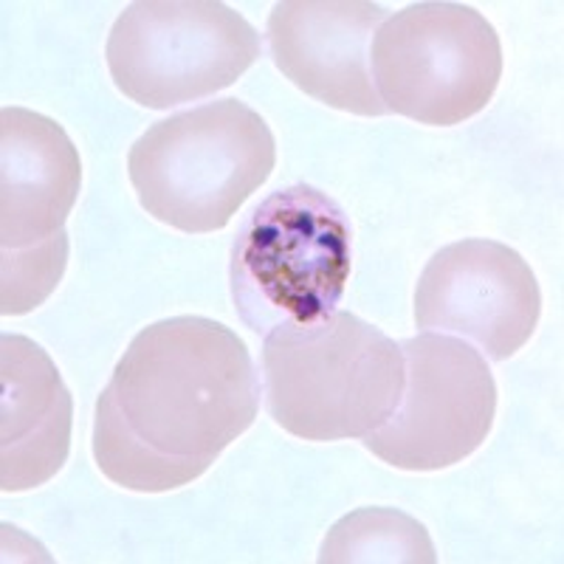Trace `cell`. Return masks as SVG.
Masks as SVG:
<instances>
[{"label": "cell", "mask_w": 564, "mask_h": 564, "mask_svg": "<svg viewBox=\"0 0 564 564\" xmlns=\"http://www.w3.org/2000/svg\"><path fill=\"white\" fill-rule=\"evenodd\" d=\"M260 52V32L215 0H135L105 43L113 85L148 110L215 97L238 83Z\"/></svg>", "instance_id": "obj_6"}, {"label": "cell", "mask_w": 564, "mask_h": 564, "mask_svg": "<svg viewBox=\"0 0 564 564\" xmlns=\"http://www.w3.org/2000/svg\"><path fill=\"white\" fill-rule=\"evenodd\" d=\"M404 392L365 449L401 471H441L480 449L497 415V384L477 347L449 334L401 345Z\"/></svg>", "instance_id": "obj_7"}, {"label": "cell", "mask_w": 564, "mask_h": 564, "mask_svg": "<svg viewBox=\"0 0 564 564\" xmlns=\"http://www.w3.org/2000/svg\"><path fill=\"white\" fill-rule=\"evenodd\" d=\"M322 564H435L430 531L398 508H359L327 531Z\"/></svg>", "instance_id": "obj_12"}, {"label": "cell", "mask_w": 564, "mask_h": 564, "mask_svg": "<svg viewBox=\"0 0 564 564\" xmlns=\"http://www.w3.org/2000/svg\"><path fill=\"white\" fill-rule=\"evenodd\" d=\"M404 392V352L347 311L263 336V398L271 421L302 441L365 437Z\"/></svg>", "instance_id": "obj_2"}, {"label": "cell", "mask_w": 564, "mask_h": 564, "mask_svg": "<svg viewBox=\"0 0 564 564\" xmlns=\"http://www.w3.org/2000/svg\"><path fill=\"white\" fill-rule=\"evenodd\" d=\"M83 189V161L54 119L0 110V249H29L65 231Z\"/></svg>", "instance_id": "obj_10"}, {"label": "cell", "mask_w": 564, "mask_h": 564, "mask_svg": "<svg viewBox=\"0 0 564 564\" xmlns=\"http://www.w3.org/2000/svg\"><path fill=\"white\" fill-rule=\"evenodd\" d=\"M542 314V291L520 251L500 240L468 238L432 254L415 285V325L506 361L528 345Z\"/></svg>", "instance_id": "obj_8"}, {"label": "cell", "mask_w": 564, "mask_h": 564, "mask_svg": "<svg viewBox=\"0 0 564 564\" xmlns=\"http://www.w3.org/2000/svg\"><path fill=\"white\" fill-rule=\"evenodd\" d=\"M370 70L387 113L455 128L486 110L497 94L502 43L475 7L423 0L381 23L370 45Z\"/></svg>", "instance_id": "obj_5"}, {"label": "cell", "mask_w": 564, "mask_h": 564, "mask_svg": "<svg viewBox=\"0 0 564 564\" xmlns=\"http://www.w3.org/2000/svg\"><path fill=\"white\" fill-rule=\"evenodd\" d=\"M74 401L52 356L29 336L0 339V491L57 477L70 455Z\"/></svg>", "instance_id": "obj_11"}, {"label": "cell", "mask_w": 564, "mask_h": 564, "mask_svg": "<svg viewBox=\"0 0 564 564\" xmlns=\"http://www.w3.org/2000/svg\"><path fill=\"white\" fill-rule=\"evenodd\" d=\"M276 141L240 99H215L167 116L128 153L141 209L186 235L218 231L269 181Z\"/></svg>", "instance_id": "obj_3"}, {"label": "cell", "mask_w": 564, "mask_h": 564, "mask_svg": "<svg viewBox=\"0 0 564 564\" xmlns=\"http://www.w3.org/2000/svg\"><path fill=\"white\" fill-rule=\"evenodd\" d=\"M352 271V224L336 198L291 184L263 198L231 243L229 289L251 334L334 314Z\"/></svg>", "instance_id": "obj_4"}, {"label": "cell", "mask_w": 564, "mask_h": 564, "mask_svg": "<svg viewBox=\"0 0 564 564\" xmlns=\"http://www.w3.org/2000/svg\"><path fill=\"white\" fill-rule=\"evenodd\" d=\"M94 457H97L99 471L113 486L141 494H161L189 486L209 468L206 463L173 460L141 446L102 398L97 401V415H94Z\"/></svg>", "instance_id": "obj_13"}, {"label": "cell", "mask_w": 564, "mask_h": 564, "mask_svg": "<svg viewBox=\"0 0 564 564\" xmlns=\"http://www.w3.org/2000/svg\"><path fill=\"white\" fill-rule=\"evenodd\" d=\"M68 249L65 231L29 249H0V314L23 316L40 308L63 280Z\"/></svg>", "instance_id": "obj_14"}, {"label": "cell", "mask_w": 564, "mask_h": 564, "mask_svg": "<svg viewBox=\"0 0 564 564\" xmlns=\"http://www.w3.org/2000/svg\"><path fill=\"white\" fill-rule=\"evenodd\" d=\"M260 395L249 347L231 327L173 316L133 336L99 398L150 452L212 466L254 423Z\"/></svg>", "instance_id": "obj_1"}, {"label": "cell", "mask_w": 564, "mask_h": 564, "mask_svg": "<svg viewBox=\"0 0 564 564\" xmlns=\"http://www.w3.org/2000/svg\"><path fill=\"white\" fill-rule=\"evenodd\" d=\"M390 18L372 0H282L265 37L276 70L302 94L352 116H387L370 70V45Z\"/></svg>", "instance_id": "obj_9"}]
</instances>
